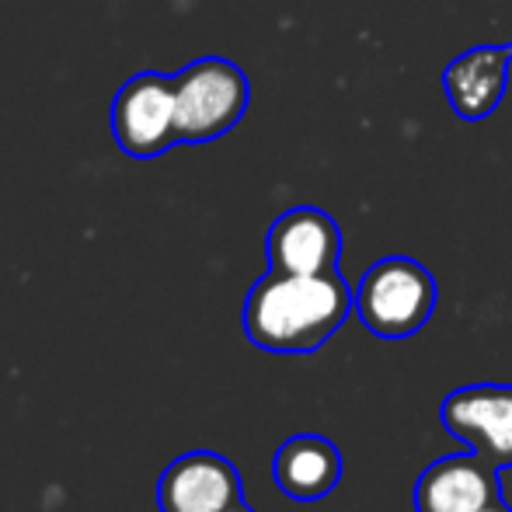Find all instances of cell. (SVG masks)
Listing matches in <instances>:
<instances>
[{
    "label": "cell",
    "instance_id": "cell-9",
    "mask_svg": "<svg viewBox=\"0 0 512 512\" xmlns=\"http://www.w3.org/2000/svg\"><path fill=\"white\" fill-rule=\"evenodd\" d=\"M512 42L474 46L443 70L446 102L464 122H481L499 108L509 88Z\"/></svg>",
    "mask_w": 512,
    "mask_h": 512
},
{
    "label": "cell",
    "instance_id": "cell-12",
    "mask_svg": "<svg viewBox=\"0 0 512 512\" xmlns=\"http://www.w3.org/2000/svg\"><path fill=\"white\" fill-rule=\"evenodd\" d=\"M223 512H255V509H251L248 502L241 499V502H234V506H230V509H223Z\"/></svg>",
    "mask_w": 512,
    "mask_h": 512
},
{
    "label": "cell",
    "instance_id": "cell-10",
    "mask_svg": "<svg viewBox=\"0 0 512 512\" xmlns=\"http://www.w3.org/2000/svg\"><path fill=\"white\" fill-rule=\"evenodd\" d=\"M342 453L328 436L317 432H297L276 450L272 478L279 492L293 502H321L342 481Z\"/></svg>",
    "mask_w": 512,
    "mask_h": 512
},
{
    "label": "cell",
    "instance_id": "cell-8",
    "mask_svg": "<svg viewBox=\"0 0 512 512\" xmlns=\"http://www.w3.org/2000/svg\"><path fill=\"white\" fill-rule=\"evenodd\" d=\"M502 499L499 471L478 453H450L415 481V512H478Z\"/></svg>",
    "mask_w": 512,
    "mask_h": 512
},
{
    "label": "cell",
    "instance_id": "cell-3",
    "mask_svg": "<svg viewBox=\"0 0 512 512\" xmlns=\"http://www.w3.org/2000/svg\"><path fill=\"white\" fill-rule=\"evenodd\" d=\"M251 84L237 63L203 56L175 74V136L178 147H199L230 133L248 112Z\"/></svg>",
    "mask_w": 512,
    "mask_h": 512
},
{
    "label": "cell",
    "instance_id": "cell-11",
    "mask_svg": "<svg viewBox=\"0 0 512 512\" xmlns=\"http://www.w3.org/2000/svg\"><path fill=\"white\" fill-rule=\"evenodd\" d=\"M478 512H512V506L506 499H495L492 506H485V509H478Z\"/></svg>",
    "mask_w": 512,
    "mask_h": 512
},
{
    "label": "cell",
    "instance_id": "cell-1",
    "mask_svg": "<svg viewBox=\"0 0 512 512\" xmlns=\"http://www.w3.org/2000/svg\"><path fill=\"white\" fill-rule=\"evenodd\" d=\"M356 310V290L342 272L293 276L265 272L244 300V335L272 356H314Z\"/></svg>",
    "mask_w": 512,
    "mask_h": 512
},
{
    "label": "cell",
    "instance_id": "cell-4",
    "mask_svg": "<svg viewBox=\"0 0 512 512\" xmlns=\"http://www.w3.org/2000/svg\"><path fill=\"white\" fill-rule=\"evenodd\" d=\"M443 429L495 471H512V384H467L439 405Z\"/></svg>",
    "mask_w": 512,
    "mask_h": 512
},
{
    "label": "cell",
    "instance_id": "cell-2",
    "mask_svg": "<svg viewBox=\"0 0 512 512\" xmlns=\"http://www.w3.org/2000/svg\"><path fill=\"white\" fill-rule=\"evenodd\" d=\"M439 304L436 276L405 255L380 258L356 283V317L363 328L387 342L411 338L429 324Z\"/></svg>",
    "mask_w": 512,
    "mask_h": 512
},
{
    "label": "cell",
    "instance_id": "cell-5",
    "mask_svg": "<svg viewBox=\"0 0 512 512\" xmlns=\"http://www.w3.org/2000/svg\"><path fill=\"white\" fill-rule=\"evenodd\" d=\"M112 133L115 143L129 157H157L164 150L178 147L175 136V77L143 74L129 77L119 88L112 105Z\"/></svg>",
    "mask_w": 512,
    "mask_h": 512
},
{
    "label": "cell",
    "instance_id": "cell-7",
    "mask_svg": "<svg viewBox=\"0 0 512 512\" xmlns=\"http://www.w3.org/2000/svg\"><path fill=\"white\" fill-rule=\"evenodd\" d=\"M244 499L241 474L223 453L192 450L175 457L157 481L161 512H223Z\"/></svg>",
    "mask_w": 512,
    "mask_h": 512
},
{
    "label": "cell",
    "instance_id": "cell-6",
    "mask_svg": "<svg viewBox=\"0 0 512 512\" xmlns=\"http://www.w3.org/2000/svg\"><path fill=\"white\" fill-rule=\"evenodd\" d=\"M265 255H269L272 272H293V276L338 272L342 230L324 209L293 206L269 227Z\"/></svg>",
    "mask_w": 512,
    "mask_h": 512
}]
</instances>
